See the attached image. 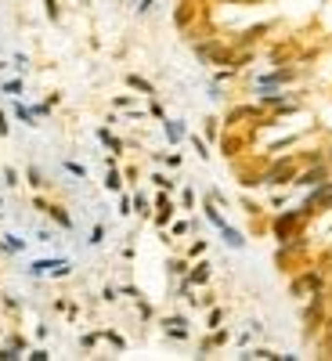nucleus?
I'll list each match as a JSON object with an SVG mask.
<instances>
[{"label": "nucleus", "mask_w": 332, "mask_h": 361, "mask_svg": "<svg viewBox=\"0 0 332 361\" xmlns=\"http://www.w3.org/2000/svg\"><path fill=\"white\" fill-rule=\"evenodd\" d=\"M303 224V210H289V213H278V217H274V238H278V242L285 246V242H289V238H300V235H292V231H296Z\"/></svg>", "instance_id": "obj_1"}, {"label": "nucleus", "mask_w": 332, "mask_h": 361, "mask_svg": "<svg viewBox=\"0 0 332 361\" xmlns=\"http://www.w3.org/2000/svg\"><path fill=\"white\" fill-rule=\"evenodd\" d=\"M173 213H177V206H173L170 191H163V188H159V195H155V213H152V220H155V228H170V220H173Z\"/></svg>", "instance_id": "obj_2"}, {"label": "nucleus", "mask_w": 332, "mask_h": 361, "mask_svg": "<svg viewBox=\"0 0 332 361\" xmlns=\"http://www.w3.org/2000/svg\"><path fill=\"white\" fill-rule=\"evenodd\" d=\"M307 289H325V278H321V271H318V267H311V271H303L300 275V278L296 282H292V296H296V300H300V296H307Z\"/></svg>", "instance_id": "obj_3"}, {"label": "nucleus", "mask_w": 332, "mask_h": 361, "mask_svg": "<svg viewBox=\"0 0 332 361\" xmlns=\"http://www.w3.org/2000/svg\"><path fill=\"white\" fill-rule=\"evenodd\" d=\"M159 325H163V332L170 340H188L191 336V332H188V318H184V314H166Z\"/></svg>", "instance_id": "obj_4"}, {"label": "nucleus", "mask_w": 332, "mask_h": 361, "mask_svg": "<svg viewBox=\"0 0 332 361\" xmlns=\"http://www.w3.org/2000/svg\"><path fill=\"white\" fill-rule=\"evenodd\" d=\"M209 278H213V264H206V260L191 264V267H188V275H184V282H188L191 289H199V285H209Z\"/></svg>", "instance_id": "obj_5"}, {"label": "nucleus", "mask_w": 332, "mask_h": 361, "mask_svg": "<svg viewBox=\"0 0 332 361\" xmlns=\"http://www.w3.org/2000/svg\"><path fill=\"white\" fill-rule=\"evenodd\" d=\"M292 177H296V163H292V159H282L274 170H267L264 184H289Z\"/></svg>", "instance_id": "obj_6"}, {"label": "nucleus", "mask_w": 332, "mask_h": 361, "mask_svg": "<svg viewBox=\"0 0 332 361\" xmlns=\"http://www.w3.org/2000/svg\"><path fill=\"white\" fill-rule=\"evenodd\" d=\"M332 173H329V166L321 163V166H314V170H303V173H296L292 177V184H300V188H314V184H321V181H329Z\"/></svg>", "instance_id": "obj_7"}, {"label": "nucleus", "mask_w": 332, "mask_h": 361, "mask_svg": "<svg viewBox=\"0 0 332 361\" xmlns=\"http://www.w3.org/2000/svg\"><path fill=\"white\" fill-rule=\"evenodd\" d=\"M292 76H296V69H274V72H267V76L256 80V90H274V87H282V83H289Z\"/></svg>", "instance_id": "obj_8"}, {"label": "nucleus", "mask_w": 332, "mask_h": 361, "mask_svg": "<svg viewBox=\"0 0 332 361\" xmlns=\"http://www.w3.org/2000/svg\"><path fill=\"white\" fill-rule=\"evenodd\" d=\"M163 134H166V141H170V145H181L184 137H188V127H184L181 119H170V116H166V119H163Z\"/></svg>", "instance_id": "obj_9"}, {"label": "nucleus", "mask_w": 332, "mask_h": 361, "mask_svg": "<svg viewBox=\"0 0 332 361\" xmlns=\"http://www.w3.org/2000/svg\"><path fill=\"white\" fill-rule=\"evenodd\" d=\"M43 213H47L62 231H72V217L65 213V206H58V202H47V210H43Z\"/></svg>", "instance_id": "obj_10"}, {"label": "nucleus", "mask_w": 332, "mask_h": 361, "mask_svg": "<svg viewBox=\"0 0 332 361\" xmlns=\"http://www.w3.org/2000/svg\"><path fill=\"white\" fill-rule=\"evenodd\" d=\"M94 137H98V141L105 145V148H112V155H123V141H119V137H116L112 130H108V127H98V130H94Z\"/></svg>", "instance_id": "obj_11"}, {"label": "nucleus", "mask_w": 332, "mask_h": 361, "mask_svg": "<svg viewBox=\"0 0 332 361\" xmlns=\"http://www.w3.org/2000/svg\"><path fill=\"white\" fill-rule=\"evenodd\" d=\"M62 256H47V260H33L29 267H25V275H29V278H43V275H51V267L58 264Z\"/></svg>", "instance_id": "obj_12"}, {"label": "nucleus", "mask_w": 332, "mask_h": 361, "mask_svg": "<svg viewBox=\"0 0 332 361\" xmlns=\"http://www.w3.org/2000/svg\"><path fill=\"white\" fill-rule=\"evenodd\" d=\"M202 213H206V220H209V224H213L217 231L228 224V220H224V213H220V210L213 206V195H206V202H202Z\"/></svg>", "instance_id": "obj_13"}, {"label": "nucleus", "mask_w": 332, "mask_h": 361, "mask_svg": "<svg viewBox=\"0 0 332 361\" xmlns=\"http://www.w3.org/2000/svg\"><path fill=\"white\" fill-rule=\"evenodd\" d=\"M11 112H15V119H18V123H25V127H36V112H33V108L29 105H22V101H11Z\"/></svg>", "instance_id": "obj_14"}, {"label": "nucleus", "mask_w": 332, "mask_h": 361, "mask_svg": "<svg viewBox=\"0 0 332 361\" xmlns=\"http://www.w3.org/2000/svg\"><path fill=\"white\" fill-rule=\"evenodd\" d=\"M220 238H224V246H231V249H246L242 231H238V228H231V224H224V228H220Z\"/></svg>", "instance_id": "obj_15"}, {"label": "nucleus", "mask_w": 332, "mask_h": 361, "mask_svg": "<svg viewBox=\"0 0 332 361\" xmlns=\"http://www.w3.org/2000/svg\"><path fill=\"white\" fill-rule=\"evenodd\" d=\"M238 358H246V361H278L282 354H274L271 347H253V350H246V354H238Z\"/></svg>", "instance_id": "obj_16"}, {"label": "nucleus", "mask_w": 332, "mask_h": 361, "mask_svg": "<svg viewBox=\"0 0 332 361\" xmlns=\"http://www.w3.org/2000/svg\"><path fill=\"white\" fill-rule=\"evenodd\" d=\"M25 249V238H18V235H0V253H22Z\"/></svg>", "instance_id": "obj_17"}, {"label": "nucleus", "mask_w": 332, "mask_h": 361, "mask_svg": "<svg viewBox=\"0 0 332 361\" xmlns=\"http://www.w3.org/2000/svg\"><path fill=\"white\" fill-rule=\"evenodd\" d=\"M126 87H134V90H141V94H145V98H152V94H155V87H152V83H148V80H145V76H137V72H126Z\"/></svg>", "instance_id": "obj_18"}, {"label": "nucleus", "mask_w": 332, "mask_h": 361, "mask_svg": "<svg viewBox=\"0 0 332 361\" xmlns=\"http://www.w3.org/2000/svg\"><path fill=\"white\" fill-rule=\"evenodd\" d=\"M253 116H260V108H256V105H246V108L238 105V108H231V112H228V123L235 127L238 119H253Z\"/></svg>", "instance_id": "obj_19"}, {"label": "nucleus", "mask_w": 332, "mask_h": 361, "mask_svg": "<svg viewBox=\"0 0 332 361\" xmlns=\"http://www.w3.org/2000/svg\"><path fill=\"white\" fill-rule=\"evenodd\" d=\"M25 181H29V188H47V177H43V170L40 166H29V170H25Z\"/></svg>", "instance_id": "obj_20"}, {"label": "nucleus", "mask_w": 332, "mask_h": 361, "mask_svg": "<svg viewBox=\"0 0 332 361\" xmlns=\"http://www.w3.org/2000/svg\"><path fill=\"white\" fill-rule=\"evenodd\" d=\"M105 188H108V191H123V173H119V166H108V173H105Z\"/></svg>", "instance_id": "obj_21"}, {"label": "nucleus", "mask_w": 332, "mask_h": 361, "mask_svg": "<svg viewBox=\"0 0 332 361\" xmlns=\"http://www.w3.org/2000/svg\"><path fill=\"white\" fill-rule=\"evenodd\" d=\"M134 213L137 217H152V199L145 195V191H137V195H134Z\"/></svg>", "instance_id": "obj_22"}, {"label": "nucleus", "mask_w": 332, "mask_h": 361, "mask_svg": "<svg viewBox=\"0 0 332 361\" xmlns=\"http://www.w3.org/2000/svg\"><path fill=\"white\" fill-rule=\"evenodd\" d=\"M191 228H195L191 220H170V235H166V242H170V238H184Z\"/></svg>", "instance_id": "obj_23"}, {"label": "nucleus", "mask_w": 332, "mask_h": 361, "mask_svg": "<svg viewBox=\"0 0 332 361\" xmlns=\"http://www.w3.org/2000/svg\"><path fill=\"white\" fill-rule=\"evenodd\" d=\"M152 159H155V163H166L170 170H177V166L184 163V159H181V152H155Z\"/></svg>", "instance_id": "obj_24"}, {"label": "nucleus", "mask_w": 332, "mask_h": 361, "mask_svg": "<svg viewBox=\"0 0 332 361\" xmlns=\"http://www.w3.org/2000/svg\"><path fill=\"white\" fill-rule=\"evenodd\" d=\"M22 90H25L22 80H4V83H0V94H7V98H18Z\"/></svg>", "instance_id": "obj_25"}, {"label": "nucleus", "mask_w": 332, "mask_h": 361, "mask_svg": "<svg viewBox=\"0 0 332 361\" xmlns=\"http://www.w3.org/2000/svg\"><path fill=\"white\" fill-rule=\"evenodd\" d=\"M188 267H191V260H188V256H173V260H170V275L184 278V275H188Z\"/></svg>", "instance_id": "obj_26"}, {"label": "nucleus", "mask_w": 332, "mask_h": 361, "mask_svg": "<svg viewBox=\"0 0 332 361\" xmlns=\"http://www.w3.org/2000/svg\"><path fill=\"white\" fill-rule=\"evenodd\" d=\"M217 325H224V307H209V314H206V329H217Z\"/></svg>", "instance_id": "obj_27"}, {"label": "nucleus", "mask_w": 332, "mask_h": 361, "mask_svg": "<svg viewBox=\"0 0 332 361\" xmlns=\"http://www.w3.org/2000/svg\"><path fill=\"white\" fill-rule=\"evenodd\" d=\"M206 249H209V242H206V238H195V242L188 246V253H184V256H188V260H199V256L206 253Z\"/></svg>", "instance_id": "obj_28"}, {"label": "nucleus", "mask_w": 332, "mask_h": 361, "mask_svg": "<svg viewBox=\"0 0 332 361\" xmlns=\"http://www.w3.org/2000/svg\"><path fill=\"white\" fill-rule=\"evenodd\" d=\"M105 231H108L105 224H94V228H90V235H87V246H94V249H98L101 242H105Z\"/></svg>", "instance_id": "obj_29"}, {"label": "nucleus", "mask_w": 332, "mask_h": 361, "mask_svg": "<svg viewBox=\"0 0 332 361\" xmlns=\"http://www.w3.org/2000/svg\"><path fill=\"white\" fill-rule=\"evenodd\" d=\"M119 217H130L134 213V195H126V191H119V210H116Z\"/></svg>", "instance_id": "obj_30"}, {"label": "nucleus", "mask_w": 332, "mask_h": 361, "mask_svg": "<svg viewBox=\"0 0 332 361\" xmlns=\"http://www.w3.org/2000/svg\"><path fill=\"white\" fill-rule=\"evenodd\" d=\"M152 184H155V188H163V191H173V188H177V181L166 177V173H152Z\"/></svg>", "instance_id": "obj_31"}, {"label": "nucleus", "mask_w": 332, "mask_h": 361, "mask_svg": "<svg viewBox=\"0 0 332 361\" xmlns=\"http://www.w3.org/2000/svg\"><path fill=\"white\" fill-rule=\"evenodd\" d=\"M188 141H191V148L199 152V159H209V141H206V137H188Z\"/></svg>", "instance_id": "obj_32"}, {"label": "nucleus", "mask_w": 332, "mask_h": 361, "mask_svg": "<svg viewBox=\"0 0 332 361\" xmlns=\"http://www.w3.org/2000/svg\"><path fill=\"white\" fill-rule=\"evenodd\" d=\"M4 184L7 188H18V184H22V173H18L15 166H4Z\"/></svg>", "instance_id": "obj_33"}, {"label": "nucleus", "mask_w": 332, "mask_h": 361, "mask_svg": "<svg viewBox=\"0 0 332 361\" xmlns=\"http://www.w3.org/2000/svg\"><path fill=\"white\" fill-rule=\"evenodd\" d=\"M101 336H105V340H108V343H112L116 350H126V340L119 336V332H112V329H105V332H101Z\"/></svg>", "instance_id": "obj_34"}, {"label": "nucleus", "mask_w": 332, "mask_h": 361, "mask_svg": "<svg viewBox=\"0 0 332 361\" xmlns=\"http://www.w3.org/2000/svg\"><path fill=\"white\" fill-rule=\"evenodd\" d=\"M43 7H47V18H51V22H58V18H62V7H58V0H43Z\"/></svg>", "instance_id": "obj_35"}, {"label": "nucleus", "mask_w": 332, "mask_h": 361, "mask_svg": "<svg viewBox=\"0 0 332 361\" xmlns=\"http://www.w3.org/2000/svg\"><path fill=\"white\" fill-rule=\"evenodd\" d=\"M220 119H206V141H217V137H220Z\"/></svg>", "instance_id": "obj_36"}, {"label": "nucleus", "mask_w": 332, "mask_h": 361, "mask_svg": "<svg viewBox=\"0 0 332 361\" xmlns=\"http://www.w3.org/2000/svg\"><path fill=\"white\" fill-rule=\"evenodd\" d=\"M15 358H22V350H15L11 343H4V347H0V361H15Z\"/></svg>", "instance_id": "obj_37"}, {"label": "nucleus", "mask_w": 332, "mask_h": 361, "mask_svg": "<svg viewBox=\"0 0 332 361\" xmlns=\"http://www.w3.org/2000/svg\"><path fill=\"white\" fill-rule=\"evenodd\" d=\"M181 206H184V210H195V191H191V188L181 191Z\"/></svg>", "instance_id": "obj_38"}, {"label": "nucleus", "mask_w": 332, "mask_h": 361, "mask_svg": "<svg viewBox=\"0 0 332 361\" xmlns=\"http://www.w3.org/2000/svg\"><path fill=\"white\" fill-rule=\"evenodd\" d=\"M148 112H152L155 119H159V123H163V119H166V108L159 105V101H155V94H152V105H148Z\"/></svg>", "instance_id": "obj_39"}, {"label": "nucleus", "mask_w": 332, "mask_h": 361, "mask_svg": "<svg viewBox=\"0 0 332 361\" xmlns=\"http://www.w3.org/2000/svg\"><path fill=\"white\" fill-rule=\"evenodd\" d=\"M62 166H65V170L72 173V177H87V170H83L80 163H69V159H65V163H62Z\"/></svg>", "instance_id": "obj_40"}, {"label": "nucleus", "mask_w": 332, "mask_h": 361, "mask_svg": "<svg viewBox=\"0 0 332 361\" xmlns=\"http://www.w3.org/2000/svg\"><path fill=\"white\" fill-rule=\"evenodd\" d=\"M25 358H33V361H47V358H51V350H43V347H33Z\"/></svg>", "instance_id": "obj_41"}, {"label": "nucleus", "mask_w": 332, "mask_h": 361, "mask_svg": "<svg viewBox=\"0 0 332 361\" xmlns=\"http://www.w3.org/2000/svg\"><path fill=\"white\" fill-rule=\"evenodd\" d=\"M36 242H58V238H54L51 228H40V231H36Z\"/></svg>", "instance_id": "obj_42"}, {"label": "nucleus", "mask_w": 332, "mask_h": 361, "mask_svg": "<svg viewBox=\"0 0 332 361\" xmlns=\"http://www.w3.org/2000/svg\"><path fill=\"white\" fill-rule=\"evenodd\" d=\"M116 296H119V289H116V285H105V289H101V300H105V303H112Z\"/></svg>", "instance_id": "obj_43"}, {"label": "nucleus", "mask_w": 332, "mask_h": 361, "mask_svg": "<svg viewBox=\"0 0 332 361\" xmlns=\"http://www.w3.org/2000/svg\"><path fill=\"white\" fill-rule=\"evenodd\" d=\"M7 134H11V123H7V112L0 108V137H7Z\"/></svg>", "instance_id": "obj_44"}, {"label": "nucleus", "mask_w": 332, "mask_h": 361, "mask_svg": "<svg viewBox=\"0 0 332 361\" xmlns=\"http://www.w3.org/2000/svg\"><path fill=\"white\" fill-rule=\"evenodd\" d=\"M137 314H141V318H145V321H148V318H152V307H148V303H145V300H141V303H137Z\"/></svg>", "instance_id": "obj_45"}, {"label": "nucleus", "mask_w": 332, "mask_h": 361, "mask_svg": "<svg viewBox=\"0 0 332 361\" xmlns=\"http://www.w3.org/2000/svg\"><path fill=\"white\" fill-rule=\"evenodd\" d=\"M112 105H116V108H130V105H134V98H130V94H126V98H116Z\"/></svg>", "instance_id": "obj_46"}, {"label": "nucleus", "mask_w": 332, "mask_h": 361, "mask_svg": "<svg viewBox=\"0 0 332 361\" xmlns=\"http://www.w3.org/2000/svg\"><path fill=\"white\" fill-rule=\"evenodd\" d=\"M152 4H155V0H141V4H137V11H141V15H145V11H152Z\"/></svg>", "instance_id": "obj_47"}, {"label": "nucleus", "mask_w": 332, "mask_h": 361, "mask_svg": "<svg viewBox=\"0 0 332 361\" xmlns=\"http://www.w3.org/2000/svg\"><path fill=\"white\" fill-rule=\"evenodd\" d=\"M0 210H4V199H0Z\"/></svg>", "instance_id": "obj_48"}]
</instances>
